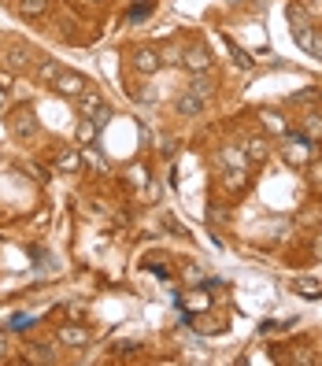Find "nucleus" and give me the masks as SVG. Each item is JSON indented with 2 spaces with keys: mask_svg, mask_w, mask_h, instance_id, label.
<instances>
[{
  "mask_svg": "<svg viewBox=\"0 0 322 366\" xmlns=\"http://www.w3.org/2000/svg\"><path fill=\"white\" fill-rule=\"evenodd\" d=\"M208 307H211V296L204 293V289H197V293L186 296V311H208Z\"/></svg>",
  "mask_w": 322,
  "mask_h": 366,
  "instance_id": "nucleus-19",
  "label": "nucleus"
},
{
  "mask_svg": "<svg viewBox=\"0 0 322 366\" xmlns=\"http://www.w3.org/2000/svg\"><path fill=\"white\" fill-rule=\"evenodd\" d=\"M186 278H189V281H200V267L189 263V267H186Z\"/></svg>",
  "mask_w": 322,
  "mask_h": 366,
  "instance_id": "nucleus-31",
  "label": "nucleus"
},
{
  "mask_svg": "<svg viewBox=\"0 0 322 366\" xmlns=\"http://www.w3.org/2000/svg\"><path fill=\"white\" fill-rule=\"evenodd\" d=\"M8 351H11V337L8 330H0V359H8Z\"/></svg>",
  "mask_w": 322,
  "mask_h": 366,
  "instance_id": "nucleus-28",
  "label": "nucleus"
},
{
  "mask_svg": "<svg viewBox=\"0 0 322 366\" xmlns=\"http://www.w3.org/2000/svg\"><path fill=\"white\" fill-rule=\"evenodd\" d=\"M174 108H178V115H186V119H197V115H204V97H197L189 89V93H182L174 100Z\"/></svg>",
  "mask_w": 322,
  "mask_h": 366,
  "instance_id": "nucleus-7",
  "label": "nucleus"
},
{
  "mask_svg": "<svg viewBox=\"0 0 322 366\" xmlns=\"http://www.w3.org/2000/svg\"><path fill=\"white\" fill-rule=\"evenodd\" d=\"M230 52H234V63H237V67H241V71H248V67H252V59H248V56H244V52H241L237 45H230Z\"/></svg>",
  "mask_w": 322,
  "mask_h": 366,
  "instance_id": "nucleus-25",
  "label": "nucleus"
},
{
  "mask_svg": "<svg viewBox=\"0 0 322 366\" xmlns=\"http://www.w3.org/2000/svg\"><path fill=\"white\" fill-rule=\"evenodd\" d=\"M160 63H163V59H160L156 48H137V52H134V67H137L141 74H156Z\"/></svg>",
  "mask_w": 322,
  "mask_h": 366,
  "instance_id": "nucleus-8",
  "label": "nucleus"
},
{
  "mask_svg": "<svg viewBox=\"0 0 322 366\" xmlns=\"http://www.w3.org/2000/svg\"><path fill=\"white\" fill-rule=\"evenodd\" d=\"M56 341L63 348H85L89 341H93V333L85 330V325H59L56 330Z\"/></svg>",
  "mask_w": 322,
  "mask_h": 366,
  "instance_id": "nucleus-6",
  "label": "nucleus"
},
{
  "mask_svg": "<svg viewBox=\"0 0 322 366\" xmlns=\"http://www.w3.org/2000/svg\"><path fill=\"white\" fill-rule=\"evenodd\" d=\"M82 163H85V167H93L97 174H104V160H100V152H97L93 145H82Z\"/></svg>",
  "mask_w": 322,
  "mask_h": 366,
  "instance_id": "nucleus-21",
  "label": "nucleus"
},
{
  "mask_svg": "<svg viewBox=\"0 0 322 366\" xmlns=\"http://www.w3.org/2000/svg\"><path fill=\"white\" fill-rule=\"evenodd\" d=\"M244 155H248V163H267L270 160V141L267 137H248L244 141Z\"/></svg>",
  "mask_w": 322,
  "mask_h": 366,
  "instance_id": "nucleus-9",
  "label": "nucleus"
},
{
  "mask_svg": "<svg viewBox=\"0 0 322 366\" xmlns=\"http://www.w3.org/2000/svg\"><path fill=\"white\" fill-rule=\"evenodd\" d=\"M218 160L226 163V171H244L248 155H244V148H223V152H218Z\"/></svg>",
  "mask_w": 322,
  "mask_h": 366,
  "instance_id": "nucleus-17",
  "label": "nucleus"
},
{
  "mask_svg": "<svg viewBox=\"0 0 322 366\" xmlns=\"http://www.w3.org/2000/svg\"><path fill=\"white\" fill-rule=\"evenodd\" d=\"M312 56L322 59V30H315V48H312Z\"/></svg>",
  "mask_w": 322,
  "mask_h": 366,
  "instance_id": "nucleus-29",
  "label": "nucleus"
},
{
  "mask_svg": "<svg viewBox=\"0 0 322 366\" xmlns=\"http://www.w3.org/2000/svg\"><path fill=\"white\" fill-rule=\"evenodd\" d=\"M300 134H304L307 141H322V111H307V115H304Z\"/></svg>",
  "mask_w": 322,
  "mask_h": 366,
  "instance_id": "nucleus-14",
  "label": "nucleus"
},
{
  "mask_svg": "<svg viewBox=\"0 0 322 366\" xmlns=\"http://www.w3.org/2000/svg\"><path fill=\"white\" fill-rule=\"evenodd\" d=\"M182 67L189 71V74H204L211 67V52H208V45H189L186 52H182Z\"/></svg>",
  "mask_w": 322,
  "mask_h": 366,
  "instance_id": "nucleus-5",
  "label": "nucleus"
},
{
  "mask_svg": "<svg viewBox=\"0 0 322 366\" xmlns=\"http://www.w3.org/2000/svg\"><path fill=\"white\" fill-rule=\"evenodd\" d=\"M78 108H82V115H97L100 108H104V97H100V93H97V89H93V85H89V89H85V93L78 97Z\"/></svg>",
  "mask_w": 322,
  "mask_h": 366,
  "instance_id": "nucleus-16",
  "label": "nucleus"
},
{
  "mask_svg": "<svg viewBox=\"0 0 322 366\" xmlns=\"http://www.w3.org/2000/svg\"><path fill=\"white\" fill-rule=\"evenodd\" d=\"M89 85H93V82H89L85 74H78V71H59V78L52 82L56 93H59V97H71V100H78Z\"/></svg>",
  "mask_w": 322,
  "mask_h": 366,
  "instance_id": "nucleus-2",
  "label": "nucleus"
},
{
  "mask_svg": "<svg viewBox=\"0 0 322 366\" xmlns=\"http://www.w3.org/2000/svg\"><path fill=\"white\" fill-rule=\"evenodd\" d=\"M97 137H100V126L89 119V115H82V122H78V145H93Z\"/></svg>",
  "mask_w": 322,
  "mask_h": 366,
  "instance_id": "nucleus-18",
  "label": "nucleus"
},
{
  "mask_svg": "<svg viewBox=\"0 0 322 366\" xmlns=\"http://www.w3.org/2000/svg\"><path fill=\"white\" fill-rule=\"evenodd\" d=\"M281 155H286L289 167H307L312 163V141H307L304 134H296V137H289L286 145H281Z\"/></svg>",
  "mask_w": 322,
  "mask_h": 366,
  "instance_id": "nucleus-3",
  "label": "nucleus"
},
{
  "mask_svg": "<svg viewBox=\"0 0 322 366\" xmlns=\"http://www.w3.org/2000/svg\"><path fill=\"white\" fill-rule=\"evenodd\" d=\"M89 119H93L97 126H108V119H111V108H108V104H104V108H100L97 115H89Z\"/></svg>",
  "mask_w": 322,
  "mask_h": 366,
  "instance_id": "nucleus-27",
  "label": "nucleus"
},
{
  "mask_svg": "<svg viewBox=\"0 0 322 366\" xmlns=\"http://www.w3.org/2000/svg\"><path fill=\"white\" fill-rule=\"evenodd\" d=\"M260 122H263L274 137H286V134H289V122L281 119V115H278L274 108H263V111H260Z\"/></svg>",
  "mask_w": 322,
  "mask_h": 366,
  "instance_id": "nucleus-10",
  "label": "nucleus"
},
{
  "mask_svg": "<svg viewBox=\"0 0 322 366\" xmlns=\"http://www.w3.org/2000/svg\"><path fill=\"white\" fill-rule=\"evenodd\" d=\"M78 167H82V152L63 148V152L56 155V171H59V174H78Z\"/></svg>",
  "mask_w": 322,
  "mask_h": 366,
  "instance_id": "nucleus-11",
  "label": "nucleus"
},
{
  "mask_svg": "<svg viewBox=\"0 0 322 366\" xmlns=\"http://www.w3.org/2000/svg\"><path fill=\"white\" fill-rule=\"evenodd\" d=\"M226 185L230 189H241L244 185V171H226Z\"/></svg>",
  "mask_w": 322,
  "mask_h": 366,
  "instance_id": "nucleus-26",
  "label": "nucleus"
},
{
  "mask_svg": "<svg viewBox=\"0 0 322 366\" xmlns=\"http://www.w3.org/2000/svg\"><path fill=\"white\" fill-rule=\"evenodd\" d=\"M59 63L52 59V56H45V59H37V67H34V74H37V82H45V85H52L56 78H59Z\"/></svg>",
  "mask_w": 322,
  "mask_h": 366,
  "instance_id": "nucleus-12",
  "label": "nucleus"
},
{
  "mask_svg": "<svg viewBox=\"0 0 322 366\" xmlns=\"http://www.w3.org/2000/svg\"><path fill=\"white\" fill-rule=\"evenodd\" d=\"M52 8V0H19V15L22 19H41Z\"/></svg>",
  "mask_w": 322,
  "mask_h": 366,
  "instance_id": "nucleus-15",
  "label": "nucleus"
},
{
  "mask_svg": "<svg viewBox=\"0 0 322 366\" xmlns=\"http://www.w3.org/2000/svg\"><path fill=\"white\" fill-rule=\"evenodd\" d=\"M322 100V89H300V93H293V104H315Z\"/></svg>",
  "mask_w": 322,
  "mask_h": 366,
  "instance_id": "nucleus-22",
  "label": "nucleus"
},
{
  "mask_svg": "<svg viewBox=\"0 0 322 366\" xmlns=\"http://www.w3.org/2000/svg\"><path fill=\"white\" fill-rule=\"evenodd\" d=\"M293 363H304V366H307V363H315V356H307V351H296Z\"/></svg>",
  "mask_w": 322,
  "mask_h": 366,
  "instance_id": "nucleus-32",
  "label": "nucleus"
},
{
  "mask_svg": "<svg viewBox=\"0 0 322 366\" xmlns=\"http://www.w3.org/2000/svg\"><path fill=\"white\" fill-rule=\"evenodd\" d=\"M293 293L304 296V300H318L322 296V281H315V278H293Z\"/></svg>",
  "mask_w": 322,
  "mask_h": 366,
  "instance_id": "nucleus-13",
  "label": "nucleus"
},
{
  "mask_svg": "<svg viewBox=\"0 0 322 366\" xmlns=\"http://www.w3.org/2000/svg\"><path fill=\"white\" fill-rule=\"evenodd\" d=\"M189 89H192V93H197V97H204V100H208V97H211V82H204V78H200V74H197V82H192Z\"/></svg>",
  "mask_w": 322,
  "mask_h": 366,
  "instance_id": "nucleus-24",
  "label": "nucleus"
},
{
  "mask_svg": "<svg viewBox=\"0 0 322 366\" xmlns=\"http://www.w3.org/2000/svg\"><path fill=\"white\" fill-rule=\"evenodd\" d=\"M11 74L15 71H0V89H11Z\"/></svg>",
  "mask_w": 322,
  "mask_h": 366,
  "instance_id": "nucleus-30",
  "label": "nucleus"
},
{
  "mask_svg": "<svg viewBox=\"0 0 322 366\" xmlns=\"http://www.w3.org/2000/svg\"><path fill=\"white\" fill-rule=\"evenodd\" d=\"M27 359H30V363H52L56 351L48 348V344H30V348H27Z\"/></svg>",
  "mask_w": 322,
  "mask_h": 366,
  "instance_id": "nucleus-20",
  "label": "nucleus"
},
{
  "mask_svg": "<svg viewBox=\"0 0 322 366\" xmlns=\"http://www.w3.org/2000/svg\"><path fill=\"white\" fill-rule=\"evenodd\" d=\"M8 126H11V134H15L19 141H34L37 134H41V122H37L30 104H19V108L8 115Z\"/></svg>",
  "mask_w": 322,
  "mask_h": 366,
  "instance_id": "nucleus-1",
  "label": "nucleus"
},
{
  "mask_svg": "<svg viewBox=\"0 0 322 366\" xmlns=\"http://www.w3.org/2000/svg\"><path fill=\"white\" fill-rule=\"evenodd\" d=\"M4 59H8V67L15 71V74H22V71H30L34 63H37V52L30 45H22V41H11L4 48Z\"/></svg>",
  "mask_w": 322,
  "mask_h": 366,
  "instance_id": "nucleus-4",
  "label": "nucleus"
},
{
  "mask_svg": "<svg viewBox=\"0 0 322 366\" xmlns=\"http://www.w3.org/2000/svg\"><path fill=\"white\" fill-rule=\"evenodd\" d=\"M30 325H34V315H15V318L8 322V330L11 333H22V330H30Z\"/></svg>",
  "mask_w": 322,
  "mask_h": 366,
  "instance_id": "nucleus-23",
  "label": "nucleus"
},
{
  "mask_svg": "<svg viewBox=\"0 0 322 366\" xmlns=\"http://www.w3.org/2000/svg\"><path fill=\"white\" fill-rule=\"evenodd\" d=\"M93 4H100V0H93Z\"/></svg>",
  "mask_w": 322,
  "mask_h": 366,
  "instance_id": "nucleus-33",
  "label": "nucleus"
}]
</instances>
